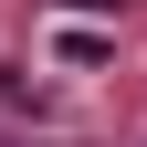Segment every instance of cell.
Returning a JSON list of instances; mask_svg holds the SVG:
<instances>
[{
    "instance_id": "obj_1",
    "label": "cell",
    "mask_w": 147,
    "mask_h": 147,
    "mask_svg": "<svg viewBox=\"0 0 147 147\" xmlns=\"http://www.w3.org/2000/svg\"><path fill=\"white\" fill-rule=\"evenodd\" d=\"M53 11H126V0H53Z\"/></svg>"
}]
</instances>
